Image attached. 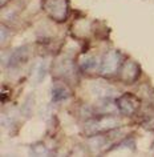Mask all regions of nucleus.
<instances>
[{
    "label": "nucleus",
    "instance_id": "nucleus-1",
    "mask_svg": "<svg viewBox=\"0 0 154 157\" xmlns=\"http://www.w3.org/2000/svg\"><path fill=\"white\" fill-rule=\"evenodd\" d=\"M120 124V120L114 116L110 115H102L100 117L89 120L84 127V132L88 136H96L98 133H104V132H109L112 129L117 128Z\"/></svg>",
    "mask_w": 154,
    "mask_h": 157
},
{
    "label": "nucleus",
    "instance_id": "nucleus-4",
    "mask_svg": "<svg viewBox=\"0 0 154 157\" xmlns=\"http://www.w3.org/2000/svg\"><path fill=\"white\" fill-rule=\"evenodd\" d=\"M116 105L118 108V111L121 113H125V115H133L136 112V109L138 107V99L134 95H130V93H126V95H122L120 99H117Z\"/></svg>",
    "mask_w": 154,
    "mask_h": 157
},
{
    "label": "nucleus",
    "instance_id": "nucleus-2",
    "mask_svg": "<svg viewBox=\"0 0 154 157\" xmlns=\"http://www.w3.org/2000/svg\"><path fill=\"white\" fill-rule=\"evenodd\" d=\"M121 65V53L118 51H109L104 55L102 61L100 64V73L101 75H112L117 72Z\"/></svg>",
    "mask_w": 154,
    "mask_h": 157
},
{
    "label": "nucleus",
    "instance_id": "nucleus-6",
    "mask_svg": "<svg viewBox=\"0 0 154 157\" xmlns=\"http://www.w3.org/2000/svg\"><path fill=\"white\" fill-rule=\"evenodd\" d=\"M69 99V91L64 85H54L52 89V101L54 103H60Z\"/></svg>",
    "mask_w": 154,
    "mask_h": 157
},
{
    "label": "nucleus",
    "instance_id": "nucleus-5",
    "mask_svg": "<svg viewBox=\"0 0 154 157\" xmlns=\"http://www.w3.org/2000/svg\"><path fill=\"white\" fill-rule=\"evenodd\" d=\"M29 56V48L28 47H20V48L15 49L12 53H11V56L8 59V65L9 68H16V67L24 64L27 61V59Z\"/></svg>",
    "mask_w": 154,
    "mask_h": 157
},
{
    "label": "nucleus",
    "instance_id": "nucleus-8",
    "mask_svg": "<svg viewBox=\"0 0 154 157\" xmlns=\"http://www.w3.org/2000/svg\"><path fill=\"white\" fill-rule=\"evenodd\" d=\"M47 75V64L45 63H41V65L37 69V81L40 83V81H43V78L45 77Z\"/></svg>",
    "mask_w": 154,
    "mask_h": 157
},
{
    "label": "nucleus",
    "instance_id": "nucleus-3",
    "mask_svg": "<svg viewBox=\"0 0 154 157\" xmlns=\"http://www.w3.org/2000/svg\"><path fill=\"white\" fill-rule=\"evenodd\" d=\"M45 8L53 19L64 20L68 13V3L66 0H47Z\"/></svg>",
    "mask_w": 154,
    "mask_h": 157
},
{
    "label": "nucleus",
    "instance_id": "nucleus-7",
    "mask_svg": "<svg viewBox=\"0 0 154 157\" xmlns=\"http://www.w3.org/2000/svg\"><path fill=\"white\" fill-rule=\"evenodd\" d=\"M96 67H97V60L94 57L85 59V60L81 63V68L85 71H92L93 68H96Z\"/></svg>",
    "mask_w": 154,
    "mask_h": 157
}]
</instances>
